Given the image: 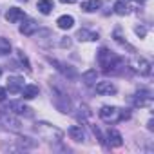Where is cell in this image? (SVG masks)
Wrapping results in <instances>:
<instances>
[{"label": "cell", "instance_id": "obj_10", "mask_svg": "<svg viewBox=\"0 0 154 154\" xmlns=\"http://www.w3.org/2000/svg\"><path fill=\"white\" fill-rule=\"evenodd\" d=\"M36 29H38V24H36L35 20H26V22L20 26V33L26 35V36H31Z\"/></svg>", "mask_w": 154, "mask_h": 154}, {"label": "cell", "instance_id": "obj_16", "mask_svg": "<svg viewBox=\"0 0 154 154\" xmlns=\"http://www.w3.org/2000/svg\"><path fill=\"white\" fill-rule=\"evenodd\" d=\"M0 122L6 123V127H11V129H18L20 127V122L17 118H13L11 114H2L0 116Z\"/></svg>", "mask_w": 154, "mask_h": 154}, {"label": "cell", "instance_id": "obj_25", "mask_svg": "<svg viewBox=\"0 0 154 154\" xmlns=\"http://www.w3.org/2000/svg\"><path fill=\"white\" fill-rule=\"evenodd\" d=\"M60 2H63V4H74L76 0H60Z\"/></svg>", "mask_w": 154, "mask_h": 154}, {"label": "cell", "instance_id": "obj_6", "mask_svg": "<svg viewBox=\"0 0 154 154\" xmlns=\"http://www.w3.org/2000/svg\"><path fill=\"white\" fill-rule=\"evenodd\" d=\"M94 89H96V93L98 94H114L116 93V85L112 84V82H98L96 85H94Z\"/></svg>", "mask_w": 154, "mask_h": 154}, {"label": "cell", "instance_id": "obj_5", "mask_svg": "<svg viewBox=\"0 0 154 154\" xmlns=\"http://www.w3.org/2000/svg\"><path fill=\"white\" fill-rule=\"evenodd\" d=\"M24 89V80L20 78V76H11V78L8 80V91L11 94H17Z\"/></svg>", "mask_w": 154, "mask_h": 154}, {"label": "cell", "instance_id": "obj_26", "mask_svg": "<svg viewBox=\"0 0 154 154\" xmlns=\"http://www.w3.org/2000/svg\"><path fill=\"white\" fill-rule=\"evenodd\" d=\"M0 72H2V71H0Z\"/></svg>", "mask_w": 154, "mask_h": 154}, {"label": "cell", "instance_id": "obj_7", "mask_svg": "<svg viewBox=\"0 0 154 154\" xmlns=\"http://www.w3.org/2000/svg\"><path fill=\"white\" fill-rule=\"evenodd\" d=\"M8 111H9V112H17V114H24V116H31V114H33L31 107H27V105H24V103H18V102L9 103V105H8Z\"/></svg>", "mask_w": 154, "mask_h": 154}, {"label": "cell", "instance_id": "obj_2", "mask_svg": "<svg viewBox=\"0 0 154 154\" xmlns=\"http://www.w3.org/2000/svg\"><path fill=\"white\" fill-rule=\"evenodd\" d=\"M98 116L105 122V123H116V122H122L125 118H129L131 114L123 109H118V107H111V105H105L100 109Z\"/></svg>", "mask_w": 154, "mask_h": 154}, {"label": "cell", "instance_id": "obj_23", "mask_svg": "<svg viewBox=\"0 0 154 154\" xmlns=\"http://www.w3.org/2000/svg\"><path fill=\"white\" fill-rule=\"evenodd\" d=\"M6 96H8L6 89H4V87H0V102H4V100H6Z\"/></svg>", "mask_w": 154, "mask_h": 154}, {"label": "cell", "instance_id": "obj_15", "mask_svg": "<svg viewBox=\"0 0 154 154\" xmlns=\"http://www.w3.org/2000/svg\"><path fill=\"white\" fill-rule=\"evenodd\" d=\"M56 24H58L60 29H71V27L74 26V18H72L71 15H63V17H60V18L56 20Z\"/></svg>", "mask_w": 154, "mask_h": 154}, {"label": "cell", "instance_id": "obj_8", "mask_svg": "<svg viewBox=\"0 0 154 154\" xmlns=\"http://www.w3.org/2000/svg\"><path fill=\"white\" fill-rule=\"evenodd\" d=\"M132 65H134V71H138L140 74H149L150 72V62H147L145 58H136Z\"/></svg>", "mask_w": 154, "mask_h": 154}, {"label": "cell", "instance_id": "obj_3", "mask_svg": "<svg viewBox=\"0 0 154 154\" xmlns=\"http://www.w3.org/2000/svg\"><path fill=\"white\" fill-rule=\"evenodd\" d=\"M98 63H100V67L103 69V72H111V71H114L116 67H120V58L114 54V53H111L109 49H100V53H98Z\"/></svg>", "mask_w": 154, "mask_h": 154}, {"label": "cell", "instance_id": "obj_12", "mask_svg": "<svg viewBox=\"0 0 154 154\" xmlns=\"http://www.w3.org/2000/svg\"><path fill=\"white\" fill-rule=\"evenodd\" d=\"M102 8V2L100 0H85V2H82V9L85 13H94Z\"/></svg>", "mask_w": 154, "mask_h": 154}, {"label": "cell", "instance_id": "obj_27", "mask_svg": "<svg viewBox=\"0 0 154 154\" xmlns=\"http://www.w3.org/2000/svg\"><path fill=\"white\" fill-rule=\"evenodd\" d=\"M24 2H26V0H24Z\"/></svg>", "mask_w": 154, "mask_h": 154}, {"label": "cell", "instance_id": "obj_18", "mask_svg": "<svg viewBox=\"0 0 154 154\" xmlns=\"http://www.w3.org/2000/svg\"><path fill=\"white\" fill-rule=\"evenodd\" d=\"M53 9H54V6H53L51 0H42V2H38V11L42 15H49Z\"/></svg>", "mask_w": 154, "mask_h": 154}, {"label": "cell", "instance_id": "obj_20", "mask_svg": "<svg viewBox=\"0 0 154 154\" xmlns=\"http://www.w3.org/2000/svg\"><path fill=\"white\" fill-rule=\"evenodd\" d=\"M17 143H18V149H33L36 145V141H31L29 138H18Z\"/></svg>", "mask_w": 154, "mask_h": 154}, {"label": "cell", "instance_id": "obj_21", "mask_svg": "<svg viewBox=\"0 0 154 154\" xmlns=\"http://www.w3.org/2000/svg\"><path fill=\"white\" fill-rule=\"evenodd\" d=\"M114 13L123 17V15H127V13H129V6H127L125 2H116V4H114Z\"/></svg>", "mask_w": 154, "mask_h": 154}, {"label": "cell", "instance_id": "obj_9", "mask_svg": "<svg viewBox=\"0 0 154 154\" xmlns=\"http://www.w3.org/2000/svg\"><path fill=\"white\" fill-rule=\"evenodd\" d=\"M69 136H71V140H74V141H84V140H85V132H84V129H82L80 125L69 127Z\"/></svg>", "mask_w": 154, "mask_h": 154}, {"label": "cell", "instance_id": "obj_17", "mask_svg": "<svg viewBox=\"0 0 154 154\" xmlns=\"http://www.w3.org/2000/svg\"><path fill=\"white\" fill-rule=\"evenodd\" d=\"M150 100H152V98H150L149 93H141V94H136V98H134V105L143 107V105H149Z\"/></svg>", "mask_w": 154, "mask_h": 154}, {"label": "cell", "instance_id": "obj_22", "mask_svg": "<svg viewBox=\"0 0 154 154\" xmlns=\"http://www.w3.org/2000/svg\"><path fill=\"white\" fill-rule=\"evenodd\" d=\"M18 58H20V62L26 65V69H31V65H29V60H27V56H26L22 51H18Z\"/></svg>", "mask_w": 154, "mask_h": 154}, {"label": "cell", "instance_id": "obj_13", "mask_svg": "<svg viewBox=\"0 0 154 154\" xmlns=\"http://www.w3.org/2000/svg\"><path fill=\"white\" fill-rule=\"evenodd\" d=\"M38 87L36 85H24V89L20 91V94L26 98V100H33V98H36L38 96Z\"/></svg>", "mask_w": 154, "mask_h": 154}, {"label": "cell", "instance_id": "obj_14", "mask_svg": "<svg viewBox=\"0 0 154 154\" xmlns=\"http://www.w3.org/2000/svg\"><path fill=\"white\" fill-rule=\"evenodd\" d=\"M80 42H89V40H98V33H93V31H87V29H80L78 35H76Z\"/></svg>", "mask_w": 154, "mask_h": 154}, {"label": "cell", "instance_id": "obj_1", "mask_svg": "<svg viewBox=\"0 0 154 154\" xmlns=\"http://www.w3.org/2000/svg\"><path fill=\"white\" fill-rule=\"evenodd\" d=\"M33 129H35V132L38 134V138H42V140H45V141H49V143L60 141V140L63 138V132H62L58 127H54V125H51V123H45V122L35 123Z\"/></svg>", "mask_w": 154, "mask_h": 154}, {"label": "cell", "instance_id": "obj_19", "mask_svg": "<svg viewBox=\"0 0 154 154\" xmlns=\"http://www.w3.org/2000/svg\"><path fill=\"white\" fill-rule=\"evenodd\" d=\"M96 78H98V72H96V71H87V72H84V76H82V80H84L85 85H93V84L96 82Z\"/></svg>", "mask_w": 154, "mask_h": 154}, {"label": "cell", "instance_id": "obj_24", "mask_svg": "<svg viewBox=\"0 0 154 154\" xmlns=\"http://www.w3.org/2000/svg\"><path fill=\"white\" fill-rule=\"evenodd\" d=\"M134 31H136V35H140V36H143V35H145V29H143V27H136Z\"/></svg>", "mask_w": 154, "mask_h": 154}, {"label": "cell", "instance_id": "obj_4", "mask_svg": "<svg viewBox=\"0 0 154 154\" xmlns=\"http://www.w3.org/2000/svg\"><path fill=\"white\" fill-rule=\"evenodd\" d=\"M24 18H26V13H24V9H18V8H11V9H8V13H6V20L11 22V24H18V22H22Z\"/></svg>", "mask_w": 154, "mask_h": 154}, {"label": "cell", "instance_id": "obj_11", "mask_svg": "<svg viewBox=\"0 0 154 154\" xmlns=\"http://www.w3.org/2000/svg\"><path fill=\"white\" fill-rule=\"evenodd\" d=\"M107 140H109V145H112V147H120V145L123 143L122 134H120L118 131H114V129H111V131L107 132Z\"/></svg>", "mask_w": 154, "mask_h": 154}]
</instances>
